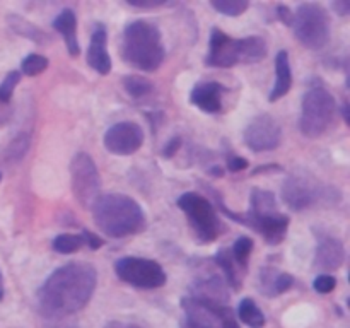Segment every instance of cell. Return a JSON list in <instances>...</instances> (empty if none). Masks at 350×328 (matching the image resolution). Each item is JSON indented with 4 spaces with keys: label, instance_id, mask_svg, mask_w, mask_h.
<instances>
[{
    "label": "cell",
    "instance_id": "obj_3",
    "mask_svg": "<svg viewBox=\"0 0 350 328\" xmlns=\"http://www.w3.org/2000/svg\"><path fill=\"white\" fill-rule=\"evenodd\" d=\"M164 44L161 33L147 20H133L123 31L122 57L132 67L154 72L164 60Z\"/></svg>",
    "mask_w": 350,
    "mask_h": 328
},
{
    "label": "cell",
    "instance_id": "obj_2",
    "mask_svg": "<svg viewBox=\"0 0 350 328\" xmlns=\"http://www.w3.org/2000/svg\"><path fill=\"white\" fill-rule=\"evenodd\" d=\"M92 215L99 231L109 238L139 234L146 228L142 207L133 198L122 193L99 195L92 205Z\"/></svg>",
    "mask_w": 350,
    "mask_h": 328
},
{
    "label": "cell",
    "instance_id": "obj_28",
    "mask_svg": "<svg viewBox=\"0 0 350 328\" xmlns=\"http://www.w3.org/2000/svg\"><path fill=\"white\" fill-rule=\"evenodd\" d=\"M211 5L214 7L217 12L224 14V16H241L246 9L250 7L248 0H212Z\"/></svg>",
    "mask_w": 350,
    "mask_h": 328
},
{
    "label": "cell",
    "instance_id": "obj_36",
    "mask_svg": "<svg viewBox=\"0 0 350 328\" xmlns=\"http://www.w3.org/2000/svg\"><path fill=\"white\" fill-rule=\"evenodd\" d=\"M277 12H279V19L284 24H287V26H291V23H293V10L287 5H279L277 7Z\"/></svg>",
    "mask_w": 350,
    "mask_h": 328
},
{
    "label": "cell",
    "instance_id": "obj_13",
    "mask_svg": "<svg viewBox=\"0 0 350 328\" xmlns=\"http://www.w3.org/2000/svg\"><path fill=\"white\" fill-rule=\"evenodd\" d=\"M325 187L310 176H289L282 184V198L293 210H304L323 198Z\"/></svg>",
    "mask_w": 350,
    "mask_h": 328
},
{
    "label": "cell",
    "instance_id": "obj_23",
    "mask_svg": "<svg viewBox=\"0 0 350 328\" xmlns=\"http://www.w3.org/2000/svg\"><path fill=\"white\" fill-rule=\"evenodd\" d=\"M215 262H217V265L224 270L226 277H228V282L231 284L234 289H239V287H241V273H239L238 269H236L238 263H236L234 258H232L231 249H226V248L219 249L217 255H215Z\"/></svg>",
    "mask_w": 350,
    "mask_h": 328
},
{
    "label": "cell",
    "instance_id": "obj_35",
    "mask_svg": "<svg viewBox=\"0 0 350 328\" xmlns=\"http://www.w3.org/2000/svg\"><path fill=\"white\" fill-rule=\"evenodd\" d=\"M180 144H181L180 137H173V139H171L170 142L166 144V147H164L163 156L164 157H173L174 154H176V150L180 149Z\"/></svg>",
    "mask_w": 350,
    "mask_h": 328
},
{
    "label": "cell",
    "instance_id": "obj_16",
    "mask_svg": "<svg viewBox=\"0 0 350 328\" xmlns=\"http://www.w3.org/2000/svg\"><path fill=\"white\" fill-rule=\"evenodd\" d=\"M226 89L219 82H198L190 94V101L205 113L222 111V92Z\"/></svg>",
    "mask_w": 350,
    "mask_h": 328
},
{
    "label": "cell",
    "instance_id": "obj_40",
    "mask_svg": "<svg viewBox=\"0 0 350 328\" xmlns=\"http://www.w3.org/2000/svg\"><path fill=\"white\" fill-rule=\"evenodd\" d=\"M3 296V287H2V273H0V299Z\"/></svg>",
    "mask_w": 350,
    "mask_h": 328
},
{
    "label": "cell",
    "instance_id": "obj_4",
    "mask_svg": "<svg viewBox=\"0 0 350 328\" xmlns=\"http://www.w3.org/2000/svg\"><path fill=\"white\" fill-rule=\"evenodd\" d=\"M267 57V41L262 36H248L241 40L228 36L219 27L211 31L207 65L211 67H234L238 64H256Z\"/></svg>",
    "mask_w": 350,
    "mask_h": 328
},
{
    "label": "cell",
    "instance_id": "obj_29",
    "mask_svg": "<svg viewBox=\"0 0 350 328\" xmlns=\"http://www.w3.org/2000/svg\"><path fill=\"white\" fill-rule=\"evenodd\" d=\"M19 81H21L19 72L14 70V72H9V74L5 75L3 82L0 84V102H2V105H10L14 89H16V85L19 84Z\"/></svg>",
    "mask_w": 350,
    "mask_h": 328
},
{
    "label": "cell",
    "instance_id": "obj_1",
    "mask_svg": "<svg viewBox=\"0 0 350 328\" xmlns=\"http://www.w3.org/2000/svg\"><path fill=\"white\" fill-rule=\"evenodd\" d=\"M98 275L88 263H68L55 270L38 292L44 316L62 318L88 306L94 294Z\"/></svg>",
    "mask_w": 350,
    "mask_h": 328
},
{
    "label": "cell",
    "instance_id": "obj_12",
    "mask_svg": "<svg viewBox=\"0 0 350 328\" xmlns=\"http://www.w3.org/2000/svg\"><path fill=\"white\" fill-rule=\"evenodd\" d=\"M224 210L226 215L232 219L236 222H241V224L248 226V228L255 229L260 234L265 238L267 243L270 245H279L284 241L287 234V228H289V217L284 214H269V215H253L250 212L246 214H234V212L228 210V208L221 207Z\"/></svg>",
    "mask_w": 350,
    "mask_h": 328
},
{
    "label": "cell",
    "instance_id": "obj_37",
    "mask_svg": "<svg viewBox=\"0 0 350 328\" xmlns=\"http://www.w3.org/2000/svg\"><path fill=\"white\" fill-rule=\"evenodd\" d=\"M10 116H12L10 105H2V102H0V126L5 125V123L10 120Z\"/></svg>",
    "mask_w": 350,
    "mask_h": 328
},
{
    "label": "cell",
    "instance_id": "obj_7",
    "mask_svg": "<svg viewBox=\"0 0 350 328\" xmlns=\"http://www.w3.org/2000/svg\"><path fill=\"white\" fill-rule=\"evenodd\" d=\"M185 320L181 328H239L238 320L226 304L202 297H183L181 299Z\"/></svg>",
    "mask_w": 350,
    "mask_h": 328
},
{
    "label": "cell",
    "instance_id": "obj_11",
    "mask_svg": "<svg viewBox=\"0 0 350 328\" xmlns=\"http://www.w3.org/2000/svg\"><path fill=\"white\" fill-rule=\"evenodd\" d=\"M243 137L245 144L253 152H267L280 146L282 128L272 115H258L250 122Z\"/></svg>",
    "mask_w": 350,
    "mask_h": 328
},
{
    "label": "cell",
    "instance_id": "obj_22",
    "mask_svg": "<svg viewBox=\"0 0 350 328\" xmlns=\"http://www.w3.org/2000/svg\"><path fill=\"white\" fill-rule=\"evenodd\" d=\"M238 318L250 328H263L265 327V314L260 310L258 304L250 297L241 299L238 306Z\"/></svg>",
    "mask_w": 350,
    "mask_h": 328
},
{
    "label": "cell",
    "instance_id": "obj_21",
    "mask_svg": "<svg viewBox=\"0 0 350 328\" xmlns=\"http://www.w3.org/2000/svg\"><path fill=\"white\" fill-rule=\"evenodd\" d=\"M250 214L253 215H269L277 212V200L272 191L262 190V188H253L252 197H250Z\"/></svg>",
    "mask_w": 350,
    "mask_h": 328
},
{
    "label": "cell",
    "instance_id": "obj_6",
    "mask_svg": "<svg viewBox=\"0 0 350 328\" xmlns=\"http://www.w3.org/2000/svg\"><path fill=\"white\" fill-rule=\"evenodd\" d=\"M337 105L330 91L321 85L310 89L303 98V111H301V132L306 137L317 139L323 135L334 122Z\"/></svg>",
    "mask_w": 350,
    "mask_h": 328
},
{
    "label": "cell",
    "instance_id": "obj_17",
    "mask_svg": "<svg viewBox=\"0 0 350 328\" xmlns=\"http://www.w3.org/2000/svg\"><path fill=\"white\" fill-rule=\"evenodd\" d=\"M345 260V248L344 243L337 238L327 236L320 241L317 248V256H314V263L318 269L325 270V272H334L342 266Z\"/></svg>",
    "mask_w": 350,
    "mask_h": 328
},
{
    "label": "cell",
    "instance_id": "obj_31",
    "mask_svg": "<svg viewBox=\"0 0 350 328\" xmlns=\"http://www.w3.org/2000/svg\"><path fill=\"white\" fill-rule=\"evenodd\" d=\"M27 147H29V139L26 135H21L16 142H12V146L9 147V156L12 157L14 161H19L21 157H24Z\"/></svg>",
    "mask_w": 350,
    "mask_h": 328
},
{
    "label": "cell",
    "instance_id": "obj_20",
    "mask_svg": "<svg viewBox=\"0 0 350 328\" xmlns=\"http://www.w3.org/2000/svg\"><path fill=\"white\" fill-rule=\"evenodd\" d=\"M53 27L58 33L64 36L65 43H67V50L70 57H77L81 48H79L77 36H75V29H77V19L72 9H64L58 14L57 19L53 20Z\"/></svg>",
    "mask_w": 350,
    "mask_h": 328
},
{
    "label": "cell",
    "instance_id": "obj_25",
    "mask_svg": "<svg viewBox=\"0 0 350 328\" xmlns=\"http://www.w3.org/2000/svg\"><path fill=\"white\" fill-rule=\"evenodd\" d=\"M123 87L132 98H144L152 91V82L139 75H126L123 77Z\"/></svg>",
    "mask_w": 350,
    "mask_h": 328
},
{
    "label": "cell",
    "instance_id": "obj_10",
    "mask_svg": "<svg viewBox=\"0 0 350 328\" xmlns=\"http://www.w3.org/2000/svg\"><path fill=\"white\" fill-rule=\"evenodd\" d=\"M70 176L75 198L81 202L82 207H92L101 195V178L91 156L85 152L75 154L70 163Z\"/></svg>",
    "mask_w": 350,
    "mask_h": 328
},
{
    "label": "cell",
    "instance_id": "obj_19",
    "mask_svg": "<svg viewBox=\"0 0 350 328\" xmlns=\"http://www.w3.org/2000/svg\"><path fill=\"white\" fill-rule=\"evenodd\" d=\"M293 85V70H291L289 55L287 51H279L275 58V84L270 92V101L275 102L291 91Z\"/></svg>",
    "mask_w": 350,
    "mask_h": 328
},
{
    "label": "cell",
    "instance_id": "obj_38",
    "mask_svg": "<svg viewBox=\"0 0 350 328\" xmlns=\"http://www.w3.org/2000/svg\"><path fill=\"white\" fill-rule=\"evenodd\" d=\"M332 7H334L335 12L340 14V16H347L350 10V3L344 2V0H337V2L332 3Z\"/></svg>",
    "mask_w": 350,
    "mask_h": 328
},
{
    "label": "cell",
    "instance_id": "obj_15",
    "mask_svg": "<svg viewBox=\"0 0 350 328\" xmlns=\"http://www.w3.org/2000/svg\"><path fill=\"white\" fill-rule=\"evenodd\" d=\"M88 64L98 74L108 75L111 72V58L108 53V33L103 24H98L92 31L91 44L88 50Z\"/></svg>",
    "mask_w": 350,
    "mask_h": 328
},
{
    "label": "cell",
    "instance_id": "obj_42",
    "mask_svg": "<svg viewBox=\"0 0 350 328\" xmlns=\"http://www.w3.org/2000/svg\"><path fill=\"white\" fill-rule=\"evenodd\" d=\"M0 178H2V174H0Z\"/></svg>",
    "mask_w": 350,
    "mask_h": 328
},
{
    "label": "cell",
    "instance_id": "obj_26",
    "mask_svg": "<svg viewBox=\"0 0 350 328\" xmlns=\"http://www.w3.org/2000/svg\"><path fill=\"white\" fill-rule=\"evenodd\" d=\"M252 251H253L252 238H248V236H241V238L236 239L234 246H232L231 249V255L232 258H234V262L238 263L241 269H246V266H248V260H250V255H252Z\"/></svg>",
    "mask_w": 350,
    "mask_h": 328
},
{
    "label": "cell",
    "instance_id": "obj_8",
    "mask_svg": "<svg viewBox=\"0 0 350 328\" xmlns=\"http://www.w3.org/2000/svg\"><path fill=\"white\" fill-rule=\"evenodd\" d=\"M178 207L187 214L200 241L211 243L217 239L221 222L215 214L214 205L207 198L198 193H185L178 198Z\"/></svg>",
    "mask_w": 350,
    "mask_h": 328
},
{
    "label": "cell",
    "instance_id": "obj_9",
    "mask_svg": "<svg viewBox=\"0 0 350 328\" xmlns=\"http://www.w3.org/2000/svg\"><path fill=\"white\" fill-rule=\"evenodd\" d=\"M115 273L139 289H159L166 284V273L157 262L140 256H123L115 262Z\"/></svg>",
    "mask_w": 350,
    "mask_h": 328
},
{
    "label": "cell",
    "instance_id": "obj_34",
    "mask_svg": "<svg viewBox=\"0 0 350 328\" xmlns=\"http://www.w3.org/2000/svg\"><path fill=\"white\" fill-rule=\"evenodd\" d=\"M126 3L132 7H137V9H156V7L164 5L166 2H161V0H154V2H147V0H144V2H139V0H126Z\"/></svg>",
    "mask_w": 350,
    "mask_h": 328
},
{
    "label": "cell",
    "instance_id": "obj_18",
    "mask_svg": "<svg viewBox=\"0 0 350 328\" xmlns=\"http://www.w3.org/2000/svg\"><path fill=\"white\" fill-rule=\"evenodd\" d=\"M294 279L286 272L273 269V266H265L260 270V290L263 296H279L293 287Z\"/></svg>",
    "mask_w": 350,
    "mask_h": 328
},
{
    "label": "cell",
    "instance_id": "obj_27",
    "mask_svg": "<svg viewBox=\"0 0 350 328\" xmlns=\"http://www.w3.org/2000/svg\"><path fill=\"white\" fill-rule=\"evenodd\" d=\"M48 67V58L43 57V55L31 53L27 55L26 58L21 64V72L27 77H34V75H40L46 70Z\"/></svg>",
    "mask_w": 350,
    "mask_h": 328
},
{
    "label": "cell",
    "instance_id": "obj_14",
    "mask_svg": "<svg viewBox=\"0 0 350 328\" xmlns=\"http://www.w3.org/2000/svg\"><path fill=\"white\" fill-rule=\"evenodd\" d=\"M106 149L116 156H130L144 144V130L133 122H120L108 128L103 137Z\"/></svg>",
    "mask_w": 350,
    "mask_h": 328
},
{
    "label": "cell",
    "instance_id": "obj_39",
    "mask_svg": "<svg viewBox=\"0 0 350 328\" xmlns=\"http://www.w3.org/2000/svg\"><path fill=\"white\" fill-rule=\"evenodd\" d=\"M342 113H344V120H345V123H347V125H349L350 120H349V105H347V102H345V105L342 106Z\"/></svg>",
    "mask_w": 350,
    "mask_h": 328
},
{
    "label": "cell",
    "instance_id": "obj_32",
    "mask_svg": "<svg viewBox=\"0 0 350 328\" xmlns=\"http://www.w3.org/2000/svg\"><path fill=\"white\" fill-rule=\"evenodd\" d=\"M82 241L84 245H88L91 249H99L103 246V239L99 236H96L94 232L91 231H82Z\"/></svg>",
    "mask_w": 350,
    "mask_h": 328
},
{
    "label": "cell",
    "instance_id": "obj_5",
    "mask_svg": "<svg viewBox=\"0 0 350 328\" xmlns=\"http://www.w3.org/2000/svg\"><path fill=\"white\" fill-rule=\"evenodd\" d=\"M294 34L310 50H321L330 40V17L318 3H301L293 12Z\"/></svg>",
    "mask_w": 350,
    "mask_h": 328
},
{
    "label": "cell",
    "instance_id": "obj_30",
    "mask_svg": "<svg viewBox=\"0 0 350 328\" xmlns=\"http://www.w3.org/2000/svg\"><path fill=\"white\" fill-rule=\"evenodd\" d=\"M313 287L317 292L328 294L337 287V279H335L334 275H328V273H321V275H318L317 279H314Z\"/></svg>",
    "mask_w": 350,
    "mask_h": 328
},
{
    "label": "cell",
    "instance_id": "obj_24",
    "mask_svg": "<svg viewBox=\"0 0 350 328\" xmlns=\"http://www.w3.org/2000/svg\"><path fill=\"white\" fill-rule=\"evenodd\" d=\"M82 245H84V241H82L81 234H58L51 243V248L60 255H70V253L79 251Z\"/></svg>",
    "mask_w": 350,
    "mask_h": 328
},
{
    "label": "cell",
    "instance_id": "obj_33",
    "mask_svg": "<svg viewBox=\"0 0 350 328\" xmlns=\"http://www.w3.org/2000/svg\"><path fill=\"white\" fill-rule=\"evenodd\" d=\"M248 167V159L245 157H231L228 161V169L232 171V173H238V171H243Z\"/></svg>",
    "mask_w": 350,
    "mask_h": 328
},
{
    "label": "cell",
    "instance_id": "obj_41",
    "mask_svg": "<svg viewBox=\"0 0 350 328\" xmlns=\"http://www.w3.org/2000/svg\"><path fill=\"white\" fill-rule=\"evenodd\" d=\"M132 328H139V327H132Z\"/></svg>",
    "mask_w": 350,
    "mask_h": 328
}]
</instances>
